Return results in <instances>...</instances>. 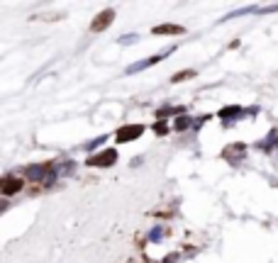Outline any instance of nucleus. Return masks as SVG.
<instances>
[{
	"instance_id": "obj_7",
	"label": "nucleus",
	"mask_w": 278,
	"mask_h": 263,
	"mask_svg": "<svg viewBox=\"0 0 278 263\" xmlns=\"http://www.w3.org/2000/svg\"><path fill=\"white\" fill-rule=\"evenodd\" d=\"M195 76V71H191V68H186V71H178V73H173L171 76V83L176 85V83H183V80H191Z\"/></svg>"
},
{
	"instance_id": "obj_2",
	"label": "nucleus",
	"mask_w": 278,
	"mask_h": 263,
	"mask_svg": "<svg viewBox=\"0 0 278 263\" xmlns=\"http://www.w3.org/2000/svg\"><path fill=\"white\" fill-rule=\"evenodd\" d=\"M25 176H27L32 183H42V181L52 183L56 173H54V166H52V163H34V166H27V168H25Z\"/></svg>"
},
{
	"instance_id": "obj_6",
	"label": "nucleus",
	"mask_w": 278,
	"mask_h": 263,
	"mask_svg": "<svg viewBox=\"0 0 278 263\" xmlns=\"http://www.w3.org/2000/svg\"><path fill=\"white\" fill-rule=\"evenodd\" d=\"M183 32L186 29L181 25H159V27L151 29V34H156V37H161V34H183Z\"/></svg>"
},
{
	"instance_id": "obj_10",
	"label": "nucleus",
	"mask_w": 278,
	"mask_h": 263,
	"mask_svg": "<svg viewBox=\"0 0 278 263\" xmlns=\"http://www.w3.org/2000/svg\"><path fill=\"white\" fill-rule=\"evenodd\" d=\"M191 125V117H181V120H176V130H186Z\"/></svg>"
},
{
	"instance_id": "obj_5",
	"label": "nucleus",
	"mask_w": 278,
	"mask_h": 263,
	"mask_svg": "<svg viewBox=\"0 0 278 263\" xmlns=\"http://www.w3.org/2000/svg\"><path fill=\"white\" fill-rule=\"evenodd\" d=\"M115 20V10H103L100 15H95V20L90 22V32H105Z\"/></svg>"
},
{
	"instance_id": "obj_3",
	"label": "nucleus",
	"mask_w": 278,
	"mask_h": 263,
	"mask_svg": "<svg viewBox=\"0 0 278 263\" xmlns=\"http://www.w3.org/2000/svg\"><path fill=\"white\" fill-rule=\"evenodd\" d=\"M144 132H146L144 125H125V127H120V130L115 132V141L117 144H130V141L139 139Z\"/></svg>"
},
{
	"instance_id": "obj_9",
	"label": "nucleus",
	"mask_w": 278,
	"mask_h": 263,
	"mask_svg": "<svg viewBox=\"0 0 278 263\" xmlns=\"http://www.w3.org/2000/svg\"><path fill=\"white\" fill-rule=\"evenodd\" d=\"M239 112V107H224L222 112H220V117H232V115H237Z\"/></svg>"
},
{
	"instance_id": "obj_1",
	"label": "nucleus",
	"mask_w": 278,
	"mask_h": 263,
	"mask_svg": "<svg viewBox=\"0 0 278 263\" xmlns=\"http://www.w3.org/2000/svg\"><path fill=\"white\" fill-rule=\"evenodd\" d=\"M117 149H103V151H98V154H90L88 158H85V163L90 166V168H110V166H115L117 163Z\"/></svg>"
},
{
	"instance_id": "obj_8",
	"label": "nucleus",
	"mask_w": 278,
	"mask_h": 263,
	"mask_svg": "<svg viewBox=\"0 0 278 263\" xmlns=\"http://www.w3.org/2000/svg\"><path fill=\"white\" fill-rule=\"evenodd\" d=\"M151 130H154V134H159V136H166V134H168V125H166L164 120H159V122H154Z\"/></svg>"
},
{
	"instance_id": "obj_4",
	"label": "nucleus",
	"mask_w": 278,
	"mask_h": 263,
	"mask_svg": "<svg viewBox=\"0 0 278 263\" xmlns=\"http://www.w3.org/2000/svg\"><path fill=\"white\" fill-rule=\"evenodd\" d=\"M22 188H25V181L20 176H5L0 181V193H2V197L17 195V193H22Z\"/></svg>"
}]
</instances>
